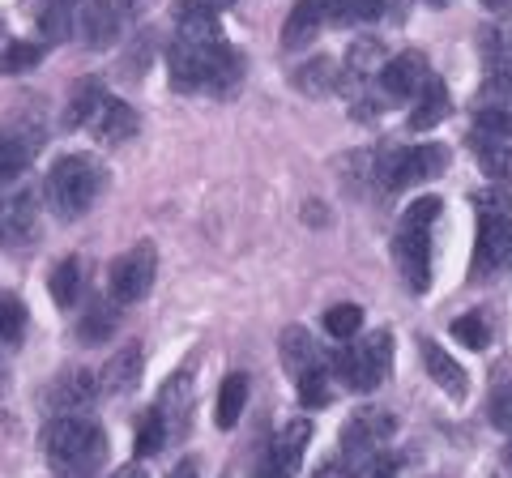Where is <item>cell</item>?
<instances>
[{"mask_svg":"<svg viewBox=\"0 0 512 478\" xmlns=\"http://www.w3.org/2000/svg\"><path fill=\"white\" fill-rule=\"evenodd\" d=\"M154 274H158L154 244H133L128 252H120V257L111 261V269H107L111 299H116V304H137V299H146V291L154 286Z\"/></svg>","mask_w":512,"mask_h":478,"instance_id":"7","label":"cell"},{"mask_svg":"<svg viewBox=\"0 0 512 478\" xmlns=\"http://www.w3.org/2000/svg\"><path fill=\"white\" fill-rule=\"evenodd\" d=\"M124 26H128V18L116 0H82V9H77V35H82V43L94 47V52L116 43L124 35Z\"/></svg>","mask_w":512,"mask_h":478,"instance_id":"10","label":"cell"},{"mask_svg":"<svg viewBox=\"0 0 512 478\" xmlns=\"http://www.w3.org/2000/svg\"><path fill=\"white\" fill-rule=\"evenodd\" d=\"M423 346V368H427V376L436 380V385L448 393V397H466L470 393V376H466V368H461V363L448 355V350L440 346V342H431V338H423L419 342Z\"/></svg>","mask_w":512,"mask_h":478,"instance_id":"14","label":"cell"},{"mask_svg":"<svg viewBox=\"0 0 512 478\" xmlns=\"http://www.w3.org/2000/svg\"><path fill=\"white\" fill-rule=\"evenodd\" d=\"M470 150L478 167L491 180H512V137H491V133H470Z\"/></svg>","mask_w":512,"mask_h":478,"instance_id":"21","label":"cell"},{"mask_svg":"<svg viewBox=\"0 0 512 478\" xmlns=\"http://www.w3.org/2000/svg\"><path fill=\"white\" fill-rule=\"evenodd\" d=\"M188 402H192V393H188V376H171V385L163 389V397H158V414L167 419V427H180V423H184Z\"/></svg>","mask_w":512,"mask_h":478,"instance_id":"32","label":"cell"},{"mask_svg":"<svg viewBox=\"0 0 512 478\" xmlns=\"http://www.w3.org/2000/svg\"><path fill=\"white\" fill-rule=\"evenodd\" d=\"M137 129H141V120H137V111L128 107V103H120V99H103V107H99V116H94V124H90V133L94 137H103L107 146H120V141H133L137 137Z\"/></svg>","mask_w":512,"mask_h":478,"instance_id":"18","label":"cell"},{"mask_svg":"<svg viewBox=\"0 0 512 478\" xmlns=\"http://www.w3.org/2000/svg\"><path fill=\"white\" fill-rule=\"evenodd\" d=\"M128 478H141V474H137V470H133V474H128Z\"/></svg>","mask_w":512,"mask_h":478,"instance_id":"51","label":"cell"},{"mask_svg":"<svg viewBox=\"0 0 512 478\" xmlns=\"http://www.w3.org/2000/svg\"><path fill=\"white\" fill-rule=\"evenodd\" d=\"M239 73H244V65H239V56L231 52L227 43L218 47V56H214V69H210V94H231L239 86Z\"/></svg>","mask_w":512,"mask_h":478,"instance_id":"31","label":"cell"},{"mask_svg":"<svg viewBox=\"0 0 512 478\" xmlns=\"http://www.w3.org/2000/svg\"><path fill=\"white\" fill-rule=\"evenodd\" d=\"M39 60H43V47L18 39V43H9L5 52H0V73H5V77H18V73H30V69H35Z\"/></svg>","mask_w":512,"mask_h":478,"instance_id":"33","label":"cell"},{"mask_svg":"<svg viewBox=\"0 0 512 478\" xmlns=\"http://www.w3.org/2000/svg\"><path fill=\"white\" fill-rule=\"evenodd\" d=\"M325 18H329V0H295L291 18H286V26H282V43L286 47H308L320 35Z\"/></svg>","mask_w":512,"mask_h":478,"instance_id":"19","label":"cell"},{"mask_svg":"<svg viewBox=\"0 0 512 478\" xmlns=\"http://www.w3.org/2000/svg\"><path fill=\"white\" fill-rule=\"evenodd\" d=\"M427 77H431L427 56L423 52H402V56L384 60V69H380V94L389 103H406V99H414V94L423 90Z\"/></svg>","mask_w":512,"mask_h":478,"instance_id":"12","label":"cell"},{"mask_svg":"<svg viewBox=\"0 0 512 478\" xmlns=\"http://www.w3.org/2000/svg\"><path fill=\"white\" fill-rule=\"evenodd\" d=\"M116 5L124 9V18H128V22H133V18H141V13H146V9H150V0H116Z\"/></svg>","mask_w":512,"mask_h":478,"instance_id":"44","label":"cell"},{"mask_svg":"<svg viewBox=\"0 0 512 478\" xmlns=\"http://www.w3.org/2000/svg\"><path fill=\"white\" fill-rule=\"evenodd\" d=\"M299 402L308 406V410H320V406L333 402V389H329V372L325 368H312V372L299 376Z\"/></svg>","mask_w":512,"mask_h":478,"instance_id":"36","label":"cell"},{"mask_svg":"<svg viewBox=\"0 0 512 478\" xmlns=\"http://www.w3.org/2000/svg\"><path fill=\"white\" fill-rule=\"evenodd\" d=\"M453 338L461 346H470V350H487L491 329H487V321L478 312H466V316H457V321H453Z\"/></svg>","mask_w":512,"mask_h":478,"instance_id":"39","label":"cell"},{"mask_svg":"<svg viewBox=\"0 0 512 478\" xmlns=\"http://www.w3.org/2000/svg\"><path fill=\"white\" fill-rule=\"evenodd\" d=\"M222 43H188V39H175L167 47V73H171V90H205L210 86V69H214V56H218Z\"/></svg>","mask_w":512,"mask_h":478,"instance_id":"8","label":"cell"},{"mask_svg":"<svg viewBox=\"0 0 512 478\" xmlns=\"http://www.w3.org/2000/svg\"><path fill=\"white\" fill-rule=\"evenodd\" d=\"M248 406V376L244 372H235L222 380V389H218V410H214V423L222 427V432H231V427L239 423V414H244Z\"/></svg>","mask_w":512,"mask_h":478,"instance_id":"25","label":"cell"},{"mask_svg":"<svg viewBox=\"0 0 512 478\" xmlns=\"http://www.w3.org/2000/svg\"><path fill=\"white\" fill-rule=\"evenodd\" d=\"M282 363H286V368H291L295 376H303V372L320 368V350L312 346L308 329H299V325L282 329Z\"/></svg>","mask_w":512,"mask_h":478,"instance_id":"26","label":"cell"},{"mask_svg":"<svg viewBox=\"0 0 512 478\" xmlns=\"http://www.w3.org/2000/svg\"><path fill=\"white\" fill-rule=\"evenodd\" d=\"M171 478H197V466H192V461H184V466L171 470Z\"/></svg>","mask_w":512,"mask_h":478,"instance_id":"46","label":"cell"},{"mask_svg":"<svg viewBox=\"0 0 512 478\" xmlns=\"http://www.w3.org/2000/svg\"><path fill=\"white\" fill-rule=\"evenodd\" d=\"M508 470H512V449H508Z\"/></svg>","mask_w":512,"mask_h":478,"instance_id":"50","label":"cell"},{"mask_svg":"<svg viewBox=\"0 0 512 478\" xmlns=\"http://www.w3.org/2000/svg\"><path fill=\"white\" fill-rule=\"evenodd\" d=\"M107 99V90L103 86H94V82H82L73 90V99H69V111H64V120H69V129H86L90 133V124L94 116H99V107Z\"/></svg>","mask_w":512,"mask_h":478,"instance_id":"29","label":"cell"},{"mask_svg":"<svg viewBox=\"0 0 512 478\" xmlns=\"http://www.w3.org/2000/svg\"><path fill=\"white\" fill-rule=\"evenodd\" d=\"M180 5H205V9H218V13H222V9L231 5V0H180Z\"/></svg>","mask_w":512,"mask_h":478,"instance_id":"45","label":"cell"},{"mask_svg":"<svg viewBox=\"0 0 512 478\" xmlns=\"http://www.w3.org/2000/svg\"><path fill=\"white\" fill-rule=\"evenodd\" d=\"M175 39H188V43H222L218 9L180 5V13H175Z\"/></svg>","mask_w":512,"mask_h":478,"instance_id":"22","label":"cell"},{"mask_svg":"<svg viewBox=\"0 0 512 478\" xmlns=\"http://www.w3.org/2000/svg\"><path fill=\"white\" fill-rule=\"evenodd\" d=\"M167 436H171L167 419H163L158 410H150L146 419H141V427H137V457H154V453H163Z\"/></svg>","mask_w":512,"mask_h":478,"instance_id":"34","label":"cell"},{"mask_svg":"<svg viewBox=\"0 0 512 478\" xmlns=\"http://www.w3.org/2000/svg\"><path fill=\"white\" fill-rule=\"evenodd\" d=\"M256 478H291V474H282V470L274 466V461H265V470H261V474H256Z\"/></svg>","mask_w":512,"mask_h":478,"instance_id":"47","label":"cell"},{"mask_svg":"<svg viewBox=\"0 0 512 478\" xmlns=\"http://www.w3.org/2000/svg\"><path fill=\"white\" fill-rule=\"evenodd\" d=\"M393 368V333L376 329L367 333L359 346H350L346 355H338V372L355 393H376L384 385V376Z\"/></svg>","mask_w":512,"mask_h":478,"instance_id":"6","label":"cell"},{"mask_svg":"<svg viewBox=\"0 0 512 478\" xmlns=\"http://www.w3.org/2000/svg\"><path fill=\"white\" fill-rule=\"evenodd\" d=\"M308 440H312V423H308V419H291V423H286L282 432H278L274 449H269V461H274L282 474L295 478L299 461H303V449H308Z\"/></svg>","mask_w":512,"mask_h":478,"instance_id":"20","label":"cell"},{"mask_svg":"<svg viewBox=\"0 0 512 478\" xmlns=\"http://www.w3.org/2000/svg\"><path fill=\"white\" fill-rule=\"evenodd\" d=\"M427 5H431V9H444V5H448V0H427Z\"/></svg>","mask_w":512,"mask_h":478,"instance_id":"49","label":"cell"},{"mask_svg":"<svg viewBox=\"0 0 512 478\" xmlns=\"http://www.w3.org/2000/svg\"><path fill=\"white\" fill-rule=\"evenodd\" d=\"M26 333V304L18 295H0V342H22Z\"/></svg>","mask_w":512,"mask_h":478,"instance_id":"37","label":"cell"},{"mask_svg":"<svg viewBox=\"0 0 512 478\" xmlns=\"http://www.w3.org/2000/svg\"><path fill=\"white\" fill-rule=\"evenodd\" d=\"M478 52L487 77H512V26H487L478 35Z\"/></svg>","mask_w":512,"mask_h":478,"instance_id":"23","label":"cell"},{"mask_svg":"<svg viewBox=\"0 0 512 478\" xmlns=\"http://www.w3.org/2000/svg\"><path fill=\"white\" fill-rule=\"evenodd\" d=\"M397 466L402 461L389 457V453H372V457H363L355 470H350V478H397Z\"/></svg>","mask_w":512,"mask_h":478,"instance_id":"41","label":"cell"},{"mask_svg":"<svg viewBox=\"0 0 512 478\" xmlns=\"http://www.w3.org/2000/svg\"><path fill=\"white\" fill-rule=\"evenodd\" d=\"M35 197L30 193H9L0 197V248H13V244H26L35 235Z\"/></svg>","mask_w":512,"mask_h":478,"instance_id":"13","label":"cell"},{"mask_svg":"<svg viewBox=\"0 0 512 478\" xmlns=\"http://www.w3.org/2000/svg\"><path fill=\"white\" fill-rule=\"evenodd\" d=\"M99 376L86 372V368H69L52 380V389L43 393V402L52 414H86L94 406V397H99Z\"/></svg>","mask_w":512,"mask_h":478,"instance_id":"11","label":"cell"},{"mask_svg":"<svg viewBox=\"0 0 512 478\" xmlns=\"http://www.w3.org/2000/svg\"><path fill=\"white\" fill-rule=\"evenodd\" d=\"M43 453L60 478H90V474H99L103 457H107V436L94 419L56 414V419L43 427Z\"/></svg>","mask_w":512,"mask_h":478,"instance_id":"1","label":"cell"},{"mask_svg":"<svg viewBox=\"0 0 512 478\" xmlns=\"http://www.w3.org/2000/svg\"><path fill=\"white\" fill-rule=\"evenodd\" d=\"M0 35H5V22H0Z\"/></svg>","mask_w":512,"mask_h":478,"instance_id":"52","label":"cell"},{"mask_svg":"<svg viewBox=\"0 0 512 478\" xmlns=\"http://www.w3.org/2000/svg\"><path fill=\"white\" fill-rule=\"evenodd\" d=\"M448 167V150L427 141V146H397V150H380L376 154V184L384 193H402L410 184L436 180Z\"/></svg>","mask_w":512,"mask_h":478,"instance_id":"5","label":"cell"},{"mask_svg":"<svg viewBox=\"0 0 512 478\" xmlns=\"http://www.w3.org/2000/svg\"><path fill=\"white\" fill-rule=\"evenodd\" d=\"M448 111H453V99H448V90L436 73L423 82V90L414 94V107H410V129L414 133H431L436 124L448 120Z\"/></svg>","mask_w":512,"mask_h":478,"instance_id":"16","label":"cell"},{"mask_svg":"<svg viewBox=\"0 0 512 478\" xmlns=\"http://www.w3.org/2000/svg\"><path fill=\"white\" fill-rule=\"evenodd\" d=\"M359 325H363V308H359V304H333V308L325 312V329H329L338 342L355 338Z\"/></svg>","mask_w":512,"mask_h":478,"instance_id":"38","label":"cell"},{"mask_svg":"<svg viewBox=\"0 0 512 478\" xmlns=\"http://www.w3.org/2000/svg\"><path fill=\"white\" fill-rule=\"evenodd\" d=\"M316 478H350V466L338 457V461H329V466H320V470H316Z\"/></svg>","mask_w":512,"mask_h":478,"instance_id":"43","label":"cell"},{"mask_svg":"<svg viewBox=\"0 0 512 478\" xmlns=\"http://www.w3.org/2000/svg\"><path fill=\"white\" fill-rule=\"evenodd\" d=\"M141 368H146V350H141V342L120 346L116 355L107 359V368L99 372L103 393H133L137 380H141Z\"/></svg>","mask_w":512,"mask_h":478,"instance_id":"15","label":"cell"},{"mask_svg":"<svg viewBox=\"0 0 512 478\" xmlns=\"http://www.w3.org/2000/svg\"><path fill=\"white\" fill-rule=\"evenodd\" d=\"M111 329H116V312L107 304H90V312L82 316V325H77V338L82 342H107Z\"/></svg>","mask_w":512,"mask_h":478,"instance_id":"35","label":"cell"},{"mask_svg":"<svg viewBox=\"0 0 512 478\" xmlns=\"http://www.w3.org/2000/svg\"><path fill=\"white\" fill-rule=\"evenodd\" d=\"M393 427H397V419L389 410H359L355 419L342 427V461L355 470L363 457H372L380 444L393 436Z\"/></svg>","mask_w":512,"mask_h":478,"instance_id":"9","label":"cell"},{"mask_svg":"<svg viewBox=\"0 0 512 478\" xmlns=\"http://www.w3.org/2000/svg\"><path fill=\"white\" fill-rule=\"evenodd\" d=\"M491 423L500 427V432H508L512 436V385H504L500 393H491Z\"/></svg>","mask_w":512,"mask_h":478,"instance_id":"42","label":"cell"},{"mask_svg":"<svg viewBox=\"0 0 512 478\" xmlns=\"http://www.w3.org/2000/svg\"><path fill=\"white\" fill-rule=\"evenodd\" d=\"M39 133L35 129H0V184L18 180V175L35 163Z\"/></svg>","mask_w":512,"mask_h":478,"instance_id":"17","label":"cell"},{"mask_svg":"<svg viewBox=\"0 0 512 478\" xmlns=\"http://www.w3.org/2000/svg\"><path fill=\"white\" fill-rule=\"evenodd\" d=\"M295 86L308 94V99H325V94H333L342 86V73H338V65H333L329 56H312L308 65L295 69Z\"/></svg>","mask_w":512,"mask_h":478,"instance_id":"24","label":"cell"},{"mask_svg":"<svg viewBox=\"0 0 512 478\" xmlns=\"http://www.w3.org/2000/svg\"><path fill=\"white\" fill-rule=\"evenodd\" d=\"M47 295H52L60 308H73L77 295H82V261H77V257H64V261L52 269V278H47Z\"/></svg>","mask_w":512,"mask_h":478,"instance_id":"28","label":"cell"},{"mask_svg":"<svg viewBox=\"0 0 512 478\" xmlns=\"http://www.w3.org/2000/svg\"><path fill=\"white\" fill-rule=\"evenodd\" d=\"M444 201L440 197H419L402 214V227L393 239V257L410 291H427L431 286V227L440 222Z\"/></svg>","mask_w":512,"mask_h":478,"instance_id":"2","label":"cell"},{"mask_svg":"<svg viewBox=\"0 0 512 478\" xmlns=\"http://www.w3.org/2000/svg\"><path fill=\"white\" fill-rule=\"evenodd\" d=\"M384 69V47L380 39H359V43H350V52H346V77L350 82H372V77H380Z\"/></svg>","mask_w":512,"mask_h":478,"instance_id":"27","label":"cell"},{"mask_svg":"<svg viewBox=\"0 0 512 478\" xmlns=\"http://www.w3.org/2000/svg\"><path fill=\"white\" fill-rule=\"evenodd\" d=\"M512 257V197L500 188L478 193V248H474V278L491 274Z\"/></svg>","mask_w":512,"mask_h":478,"instance_id":"4","label":"cell"},{"mask_svg":"<svg viewBox=\"0 0 512 478\" xmlns=\"http://www.w3.org/2000/svg\"><path fill=\"white\" fill-rule=\"evenodd\" d=\"M474 133H491V137H512V111L495 107V103H478V124Z\"/></svg>","mask_w":512,"mask_h":478,"instance_id":"40","label":"cell"},{"mask_svg":"<svg viewBox=\"0 0 512 478\" xmlns=\"http://www.w3.org/2000/svg\"><path fill=\"white\" fill-rule=\"evenodd\" d=\"M483 5H487V9H508L512 0H483Z\"/></svg>","mask_w":512,"mask_h":478,"instance_id":"48","label":"cell"},{"mask_svg":"<svg viewBox=\"0 0 512 478\" xmlns=\"http://www.w3.org/2000/svg\"><path fill=\"white\" fill-rule=\"evenodd\" d=\"M389 0H329V22L333 26H359V22H376L384 18Z\"/></svg>","mask_w":512,"mask_h":478,"instance_id":"30","label":"cell"},{"mask_svg":"<svg viewBox=\"0 0 512 478\" xmlns=\"http://www.w3.org/2000/svg\"><path fill=\"white\" fill-rule=\"evenodd\" d=\"M103 180H107V171H103L99 158L64 154V158L52 163V171H47V201H52V210L60 218H77V214H86L90 205L99 201Z\"/></svg>","mask_w":512,"mask_h":478,"instance_id":"3","label":"cell"}]
</instances>
